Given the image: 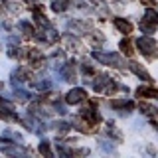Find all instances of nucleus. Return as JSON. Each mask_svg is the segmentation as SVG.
Returning <instances> with one entry per match:
<instances>
[{
  "mask_svg": "<svg viewBox=\"0 0 158 158\" xmlns=\"http://www.w3.org/2000/svg\"><path fill=\"white\" fill-rule=\"evenodd\" d=\"M63 44L69 46V49H79V42H77L75 38H71V36H65V38H63Z\"/></svg>",
  "mask_w": 158,
  "mask_h": 158,
  "instance_id": "18",
  "label": "nucleus"
},
{
  "mask_svg": "<svg viewBox=\"0 0 158 158\" xmlns=\"http://www.w3.org/2000/svg\"><path fill=\"white\" fill-rule=\"evenodd\" d=\"M140 2H142V4H146L148 8H152V6H154V0H140Z\"/></svg>",
  "mask_w": 158,
  "mask_h": 158,
  "instance_id": "26",
  "label": "nucleus"
},
{
  "mask_svg": "<svg viewBox=\"0 0 158 158\" xmlns=\"http://www.w3.org/2000/svg\"><path fill=\"white\" fill-rule=\"evenodd\" d=\"M20 28L24 30V36H34V32H36L34 26L30 22H26V20H24V22H20Z\"/></svg>",
  "mask_w": 158,
  "mask_h": 158,
  "instance_id": "15",
  "label": "nucleus"
},
{
  "mask_svg": "<svg viewBox=\"0 0 158 158\" xmlns=\"http://www.w3.org/2000/svg\"><path fill=\"white\" fill-rule=\"evenodd\" d=\"M136 46H138V52H140V53H144V56H148V57H152V56H154V53H156V42H154V40H152V38H138L136 40Z\"/></svg>",
  "mask_w": 158,
  "mask_h": 158,
  "instance_id": "3",
  "label": "nucleus"
},
{
  "mask_svg": "<svg viewBox=\"0 0 158 158\" xmlns=\"http://www.w3.org/2000/svg\"><path fill=\"white\" fill-rule=\"evenodd\" d=\"M67 6H69V2L67 0H57V2H53V12H63V10H67Z\"/></svg>",
  "mask_w": 158,
  "mask_h": 158,
  "instance_id": "16",
  "label": "nucleus"
},
{
  "mask_svg": "<svg viewBox=\"0 0 158 158\" xmlns=\"http://www.w3.org/2000/svg\"><path fill=\"white\" fill-rule=\"evenodd\" d=\"M128 69H131V71L135 73V75H138L140 79H144V81H150V75H148V71H146V69L140 65V63L131 61V63H128Z\"/></svg>",
  "mask_w": 158,
  "mask_h": 158,
  "instance_id": "6",
  "label": "nucleus"
},
{
  "mask_svg": "<svg viewBox=\"0 0 158 158\" xmlns=\"http://www.w3.org/2000/svg\"><path fill=\"white\" fill-rule=\"evenodd\" d=\"M107 83H109V77H107V75H99V77L95 79V81H93V89L101 93L103 89L107 87Z\"/></svg>",
  "mask_w": 158,
  "mask_h": 158,
  "instance_id": "13",
  "label": "nucleus"
},
{
  "mask_svg": "<svg viewBox=\"0 0 158 158\" xmlns=\"http://www.w3.org/2000/svg\"><path fill=\"white\" fill-rule=\"evenodd\" d=\"M93 57L97 61L105 63V65H111V67H123V59L121 56L117 53H103V52H93Z\"/></svg>",
  "mask_w": 158,
  "mask_h": 158,
  "instance_id": "2",
  "label": "nucleus"
},
{
  "mask_svg": "<svg viewBox=\"0 0 158 158\" xmlns=\"http://www.w3.org/2000/svg\"><path fill=\"white\" fill-rule=\"evenodd\" d=\"M28 77H30V71L26 67H18L16 71L12 73V83H14V87L20 85V83H24V81H28Z\"/></svg>",
  "mask_w": 158,
  "mask_h": 158,
  "instance_id": "5",
  "label": "nucleus"
},
{
  "mask_svg": "<svg viewBox=\"0 0 158 158\" xmlns=\"http://www.w3.org/2000/svg\"><path fill=\"white\" fill-rule=\"evenodd\" d=\"M8 44H10V46H18V38H14V36H12V38L8 40Z\"/></svg>",
  "mask_w": 158,
  "mask_h": 158,
  "instance_id": "27",
  "label": "nucleus"
},
{
  "mask_svg": "<svg viewBox=\"0 0 158 158\" xmlns=\"http://www.w3.org/2000/svg\"><path fill=\"white\" fill-rule=\"evenodd\" d=\"M53 127H56L59 132H67V131H69V125H67V123H63V121H59V123H53Z\"/></svg>",
  "mask_w": 158,
  "mask_h": 158,
  "instance_id": "21",
  "label": "nucleus"
},
{
  "mask_svg": "<svg viewBox=\"0 0 158 158\" xmlns=\"http://www.w3.org/2000/svg\"><path fill=\"white\" fill-rule=\"evenodd\" d=\"M28 57H30V63H32L34 67H40L44 63V56L40 49H30L28 52Z\"/></svg>",
  "mask_w": 158,
  "mask_h": 158,
  "instance_id": "11",
  "label": "nucleus"
},
{
  "mask_svg": "<svg viewBox=\"0 0 158 158\" xmlns=\"http://www.w3.org/2000/svg\"><path fill=\"white\" fill-rule=\"evenodd\" d=\"M111 107L113 109H123V111H131V109H135V103L132 101H127V99H113L111 101Z\"/></svg>",
  "mask_w": 158,
  "mask_h": 158,
  "instance_id": "7",
  "label": "nucleus"
},
{
  "mask_svg": "<svg viewBox=\"0 0 158 158\" xmlns=\"http://www.w3.org/2000/svg\"><path fill=\"white\" fill-rule=\"evenodd\" d=\"M28 2H36V0H28Z\"/></svg>",
  "mask_w": 158,
  "mask_h": 158,
  "instance_id": "28",
  "label": "nucleus"
},
{
  "mask_svg": "<svg viewBox=\"0 0 158 158\" xmlns=\"http://www.w3.org/2000/svg\"><path fill=\"white\" fill-rule=\"evenodd\" d=\"M67 30L71 34H83V32H87V30H89V26H87V24H83V22H69Z\"/></svg>",
  "mask_w": 158,
  "mask_h": 158,
  "instance_id": "12",
  "label": "nucleus"
},
{
  "mask_svg": "<svg viewBox=\"0 0 158 158\" xmlns=\"http://www.w3.org/2000/svg\"><path fill=\"white\" fill-rule=\"evenodd\" d=\"M156 26H158V12H154L152 8H148L146 14H144V16H142V20H140V30H142L144 34H152Z\"/></svg>",
  "mask_w": 158,
  "mask_h": 158,
  "instance_id": "1",
  "label": "nucleus"
},
{
  "mask_svg": "<svg viewBox=\"0 0 158 158\" xmlns=\"http://www.w3.org/2000/svg\"><path fill=\"white\" fill-rule=\"evenodd\" d=\"M81 69H83V73H87V75H91V73H93V67L89 65V63H83Z\"/></svg>",
  "mask_w": 158,
  "mask_h": 158,
  "instance_id": "24",
  "label": "nucleus"
},
{
  "mask_svg": "<svg viewBox=\"0 0 158 158\" xmlns=\"http://www.w3.org/2000/svg\"><path fill=\"white\" fill-rule=\"evenodd\" d=\"M115 28L118 30V32L127 34V36L132 32V24L128 22V20H125V18H115Z\"/></svg>",
  "mask_w": 158,
  "mask_h": 158,
  "instance_id": "8",
  "label": "nucleus"
},
{
  "mask_svg": "<svg viewBox=\"0 0 158 158\" xmlns=\"http://www.w3.org/2000/svg\"><path fill=\"white\" fill-rule=\"evenodd\" d=\"M91 40H93V44H97V46H101L103 42H105V38H103V34H99V32H95L91 36Z\"/></svg>",
  "mask_w": 158,
  "mask_h": 158,
  "instance_id": "22",
  "label": "nucleus"
},
{
  "mask_svg": "<svg viewBox=\"0 0 158 158\" xmlns=\"http://www.w3.org/2000/svg\"><path fill=\"white\" fill-rule=\"evenodd\" d=\"M81 101H85V91L83 89H71V91L65 95V103L67 105H77V103H81Z\"/></svg>",
  "mask_w": 158,
  "mask_h": 158,
  "instance_id": "4",
  "label": "nucleus"
},
{
  "mask_svg": "<svg viewBox=\"0 0 158 158\" xmlns=\"http://www.w3.org/2000/svg\"><path fill=\"white\" fill-rule=\"evenodd\" d=\"M14 95L18 97V101H28V97H30V93H26V91H22V89H18Z\"/></svg>",
  "mask_w": 158,
  "mask_h": 158,
  "instance_id": "23",
  "label": "nucleus"
},
{
  "mask_svg": "<svg viewBox=\"0 0 158 158\" xmlns=\"http://www.w3.org/2000/svg\"><path fill=\"white\" fill-rule=\"evenodd\" d=\"M136 93H138V97H144V99H156L158 97L156 87H138Z\"/></svg>",
  "mask_w": 158,
  "mask_h": 158,
  "instance_id": "10",
  "label": "nucleus"
},
{
  "mask_svg": "<svg viewBox=\"0 0 158 158\" xmlns=\"http://www.w3.org/2000/svg\"><path fill=\"white\" fill-rule=\"evenodd\" d=\"M118 46H121V49L127 53V56H132V52H135V49H132V44H131V40H128V38H127V40H123Z\"/></svg>",
  "mask_w": 158,
  "mask_h": 158,
  "instance_id": "14",
  "label": "nucleus"
},
{
  "mask_svg": "<svg viewBox=\"0 0 158 158\" xmlns=\"http://www.w3.org/2000/svg\"><path fill=\"white\" fill-rule=\"evenodd\" d=\"M32 85H34V89H40V91H46V89H49V87H52V83H49L48 79H46V81H34Z\"/></svg>",
  "mask_w": 158,
  "mask_h": 158,
  "instance_id": "19",
  "label": "nucleus"
},
{
  "mask_svg": "<svg viewBox=\"0 0 158 158\" xmlns=\"http://www.w3.org/2000/svg\"><path fill=\"white\" fill-rule=\"evenodd\" d=\"M101 146H103V148H105V150H107V152H115V148H113L111 144H107V142H101Z\"/></svg>",
  "mask_w": 158,
  "mask_h": 158,
  "instance_id": "25",
  "label": "nucleus"
},
{
  "mask_svg": "<svg viewBox=\"0 0 158 158\" xmlns=\"http://www.w3.org/2000/svg\"><path fill=\"white\" fill-rule=\"evenodd\" d=\"M140 111L144 113V115H148V117H154L156 113H158V109H154L152 105H146V103H142V105H140Z\"/></svg>",
  "mask_w": 158,
  "mask_h": 158,
  "instance_id": "17",
  "label": "nucleus"
},
{
  "mask_svg": "<svg viewBox=\"0 0 158 158\" xmlns=\"http://www.w3.org/2000/svg\"><path fill=\"white\" fill-rule=\"evenodd\" d=\"M61 75H63V79H65V81H73V79H75V61L65 63V65H63V69H61Z\"/></svg>",
  "mask_w": 158,
  "mask_h": 158,
  "instance_id": "9",
  "label": "nucleus"
},
{
  "mask_svg": "<svg viewBox=\"0 0 158 158\" xmlns=\"http://www.w3.org/2000/svg\"><path fill=\"white\" fill-rule=\"evenodd\" d=\"M40 152H42L44 156H52V148H49V144H48L46 140H44L42 144H40Z\"/></svg>",
  "mask_w": 158,
  "mask_h": 158,
  "instance_id": "20",
  "label": "nucleus"
}]
</instances>
